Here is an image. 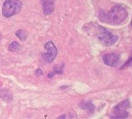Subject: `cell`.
<instances>
[{
	"label": "cell",
	"instance_id": "obj_1",
	"mask_svg": "<svg viewBox=\"0 0 132 119\" xmlns=\"http://www.w3.org/2000/svg\"><path fill=\"white\" fill-rule=\"evenodd\" d=\"M99 17L103 22L111 25H119L127 18V11L123 6H116L108 12L100 11Z\"/></svg>",
	"mask_w": 132,
	"mask_h": 119
},
{
	"label": "cell",
	"instance_id": "obj_2",
	"mask_svg": "<svg viewBox=\"0 0 132 119\" xmlns=\"http://www.w3.org/2000/svg\"><path fill=\"white\" fill-rule=\"evenodd\" d=\"M22 6L19 0H6L3 6V14L5 17H11L19 12Z\"/></svg>",
	"mask_w": 132,
	"mask_h": 119
},
{
	"label": "cell",
	"instance_id": "obj_3",
	"mask_svg": "<svg viewBox=\"0 0 132 119\" xmlns=\"http://www.w3.org/2000/svg\"><path fill=\"white\" fill-rule=\"evenodd\" d=\"M97 38L100 42L107 47L111 46L115 43H116L118 40V36L116 35H114L111 32L104 28H101V27L98 30Z\"/></svg>",
	"mask_w": 132,
	"mask_h": 119
},
{
	"label": "cell",
	"instance_id": "obj_4",
	"mask_svg": "<svg viewBox=\"0 0 132 119\" xmlns=\"http://www.w3.org/2000/svg\"><path fill=\"white\" fill-rule=\"evenodd\" d=\"M130 106L129 100H125L122 102L119 105H117L113 111V115L111 117L114 118H124L128 117V113L126 111V109Z\"/></svg>",
	"mask_w": 132,
	"mask_h": 119
},
{
	"label": "cell",
	"instance_id": "obj_5",
	"mask_svg": "<svg viewBox=\"0 0 132 119\" xmlns=\"http://www.w3.org/2000/svg\"><path fill=\"white\" fill-rule=\"evenodd\" d=\"M45 49L46 50V53L43 54L44 59L49 63H51L54 60L56 55H57V49L55 47L53 42L50 41L45 44Z\"/></svg>",
	"mask_w": 132,
	"mask_h": 119
},
{
	"label": "cell",
	"instance_id": "obj_6",
	"mask_svg": "<svg viewBox=\"0 0 132 119\" xmlns=\"http://www.w3.org/2000/svg\"><path fill=\"white\" fill-rule=\"evenodd\" d=\"M103 62L108 66H116L119 61V55L117 53H110L107 54L103 57Z\"/></svg>",
	"mask_w": 132,
	"mask_h": 119
},
{
	"label": "cell",
	"instance_id": "obj_7",
	"mask_svg": "<svg viewBox=\"0 0 132 119\" xmlns=\"http://www.w3.org/2000/svg\"><path fill=\"white\" fill-rule=\"evenodd\" d=\"M42 9L45 14H50L54 9V0H42Z\"/></svg>",
	"mask_w": 132,
	"mask_h": 119
},
{
	"label": "cell",
	"instance_id": "obj_8",
	"mask_svg": "<svg viewBox=\"0 0 132 119\" xmlns=\"http://www.w3.org/2000/svg\"><path fill=\"white\" fill-rule=\"evenodd\" d=\"M80 107L84 109H85V111H87L90 114H92L94 111H95V106H94V105L92 103H89V102L82 103L80 104Z\"/></svg>",
	"mask_w": 132,
	"mask_h": 119
},
{
	"label": "cell",
	"instance_id": "obj_9",
	"mask_svg": "<svg viewBox=\"0 0 132 119\" xmlns=\"http://www.w3.org/2000/svg\"><path fill=\"white\" fill-rule=\"evenodd\" d=\"M16 35L18 38H19L20 40L22 41H24L26 38V33L23 30H18L17 33H16Z\"/></svg>",
	"mask_w": 132,
	"mask_h": 119
},
{
	"label": "cell",
	"instance_id": "obj_10",
	"mask_svg": "<svg viewBox=\"0 0 132 119\" xmlns=\"http://www.w3.org/2000/svg\"><path fill=\"white\" fill-rule=\"evenodd\" d=\"M20 49V46H19V44H18V42L16 41H14L12 42L11 44H10V46H9V50L10 51H17Z\"/></svg>",
	"mask_w": 132,
	"mask_h": 119
},
{
	"label": "cell",
	"instance_id": "obj_11",
	"mask_svg": "<svg viewBox=\"0 0 132 119\" xmlns=\"http://www.w3.org/2000/svg\"><path fill=\"white\" fill-rule=\"evenodd\" d=\"M132 65V58H130L126 63H125V65L123 66V68L124 67H129V66H131Z\"/></svg>",
	"mask_w": 132,
	"mask_h": 119
},
{
	"label": "cell",
	"instance_id": "obj_12",
	"mask_svg": "<svg viewBox=\"0 0 132 119\" xmlns=\"http://www.w3.org/2000/svg\"><path fill=\"white\" fill-rule=\"evenodd\" d=\"M37 74H40V75H42L43 73H42V71L40 69H37Z\"/></svg>",
	"mask_w": 132,
	"mask_h": 119
},
{
	"label": "cell",
	"instance_id": "obj_13",
	"mask_svg": "<svg viewBox=\"0 0 132 119\" xmlns=\"http://www.w3.org/2000/svg\"><path fill=\"white\" fill-rule=\"evenodd\" d=\"M131 26H132V20H131Z\"/></svg>",
	"mask_w": 132,
	"mask_h": 119
}]
</instances>
